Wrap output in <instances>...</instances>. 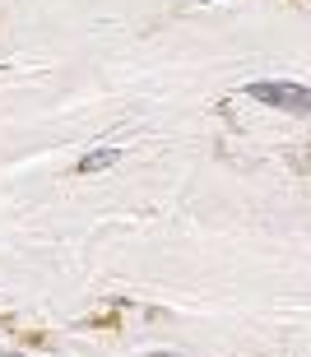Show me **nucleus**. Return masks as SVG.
<instances>
[{"instance_id": "1", "label": "nucleus", "mask_w": 311, "mask_h": 357, "mask_svg": "<svg viewBox=\"0 0 311 357\" xmlns=\"http://www.w3.org/2000/svg\"><path fill=\"white\" fill-rule=\"evenodd\" d=\"M251 98L270 107H288V112H307L311 107V93L302 84H251Z\"/></svg>"}, {"instance_id": "2", "label": "nucleus", "mask_w": 311, "mask_h": 357, "mask_svg": "<svg viewBox=\"0 0 311 357\" xmlns=\"http://www.w3.org/2000/svg\"><path fill=\"white\" fill-rule=\"evenodd\" d=\"M116 158H121L116 149H103V153H89V158L79 162V172H103V167H112Z\"/></svg>"}]
</instances>
